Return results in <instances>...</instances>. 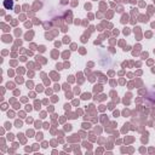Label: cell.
Instances as JSON below:
<instances>
[{
  "instance_id": "6da1fadb",
  "label": "cell",
  "mask_w": 155,
  "mask_h": 155,
  "mask_svg": "<svg viewBox=\"0 0 155 155\" xmlns=\"http://www.w3.org/2000/svg\"><path fill=\"white\" fill-rule=\"evenodd\" d=\"M4 6H5V8L11 10V8L13 7V1H12V0H5V1H4Z\"/></svg>"
}]
</instances>
